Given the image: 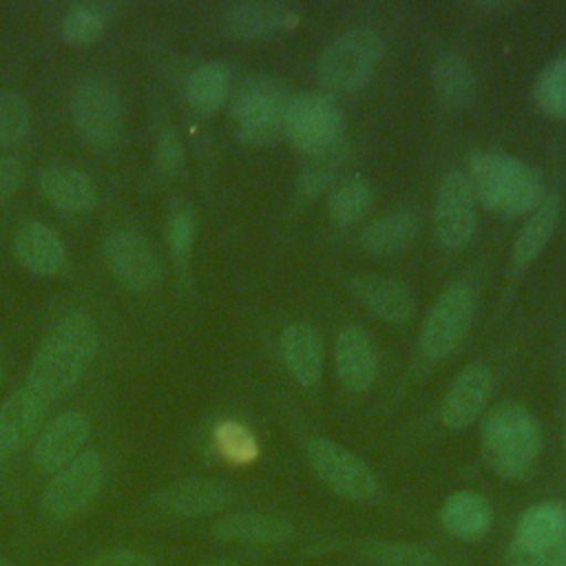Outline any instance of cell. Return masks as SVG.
Returning <instances> with one entry per match:
<instances>
[{"label":"cell","mask_w":566,"mask_h":566,"mask_svg":"<svg viewBox=\"0 0 566 566\" xmlns=\"http://www.w3.org/2000/svg\"><path fill=\"white\" fill-rule=\"evenodd\" d=\"M444 531L462 542L482 539L493 522V511L486 497L475 491H458L449 495L440 511Z\"/></svg>","instance_id":"25"},{"label":"cell","mask_w":566,"mask_h":566,"mask_svg":"<svg viewBox=\"0 0 566 566\" xmlns=\"http://www.w3.org/2000/svg\"><path fill=\"white\" fill-rule=\"evenodd\" d=\"M559 217V195L548 192L544 201L533 210L528 221L522 226L515 243H513V265L524 270L528 263L537 259L548 239L553 237L555 223Z\"/></svg>","instance_id":"27"},{"label":"cell","mask_w":566,"mask_h":566,"mask_svg":"<svg viewBox=\"0 0 566 566\" xmlns=\"http://www.w3.org/2000/svg\"><path fill=\"white\" fill-rule=\"evenodd\" d=\"M334 367L349 391H365L378 374V354L371 338L358 327H345L334 343Z\"/></svg>","instance_id":"15"},{"label":"cell","mask_w":566,"mask_h":566,"mask_svg":"<svg viewBox=\"0 0 566 566\" xmlns=\"http://www.w3.org/2000/svg\"><path fill=\"white\" fill-rule=\"evenodd\" d=\"M564 539H566V506L562 502H542L522 513L511 542L526 548H535V551L559 553V546Z\"/></svg>","instance_id":"22"},{"label":"cell","mask_w":566,"mask_h":566,"mask_svg":"<svg viewBox=\"0 0 566 566\" xmlns=\"http://www.w3.org/2000/svg\"><path fill=\"white\" fill-rule=\"evenodd\" d=\"M214 440H217L219 451L230 462L245 464V462H252L256 458V453H259L256 440L250 433V429H245L241 422H234V420L221 422L217 427V431H214Z\"/></svg>","instance_id":"37"},{"label":"cell","mask_w":566,"mask_h":566,"mask_svg":"<svg viewBox=\"0 0 566 566\" xmlns=\"http://www.w3.org/2000/svg\"><path fill=\"white\" fill-rule=\"evenodd\" d=\"M104 259L113 276L128 290H150L159 274V261L146 237L117 230L104 241Z\"/></svg>","instance_id":"12"},{"label":"cell","mask_w":566,"mask_h":566,"mask_svg":"<svg viewBox=\"0 0 566 566\" xmlns=\"http://www.w3.org/2000/svg\"><path fill=\"white\" fill-rule=\"evenodd\" d=\"M484 462L504 480H526L539 458L542 433L535 416L515 400L497 402L480 427Z\"/></svg>","instance_id":"3"},{"label":"cell","mask_w":566,"mask_h":566,"mask_svg":"<svg viewBox=\"0 0 566 566\" xmlns=\"http://www.w3.org/2000/svg\"><path fill=\"white\" fill-rule=\"evenodd\" d=\"M438 99L449 108H462L473 99L475 75L471 64L460 55H444L431 69Z\"/></svg>","instance_id":"29"},{"label":"cell","mask_w":566,"mask_h":566,"mask_svg":"<svg viewBox=\"0 0 566 566\" xmlns=\"http://www.w3.org/2000/svg\"><path fill=\"white\" fill-rule=\"evenodd\" d=\"M40 190L44 199L66 212H84L97 203L95 181L69 166H49L40 172Z\"/></svg>","instance_id":"23"},{"label":"cell","mask_w":566,"mask_h":566,"mask_svg":"<svg viewBox=\"0 0 566 566\" xmlns=\"http://www.w3.org/2000/svg\"><path fill=\"white\" fill-rule=\"evenodd\" d=\"M305 451L312 469L332 491L356 502L374 497L376 478L371 469L349 449L327 438H310Z\"/></svg>","instance_id":"10"},{"label":"cell","mask_w":566,"mask_h":566,"mask_svg":"<svg viewBox=\"0 0 566 566\" xmlns=\"http://www.w3.org/2000/svg\"><path fill=\"white\" fill-rule=\"evenodd\" d=\"M228 489L212 480H184L157 495V506L177 517H206L219 513L228 504Z\"/></svg>","instance_id":"19"},{"label":"cell","mask_w":566,"mask_h":566,"mask_svg":"<svg viewBox=\"0 0 566 566\" xmlns=\"http://www.w3.org/2000/svg\"><path fill=\"white\" fill-rule=\"evenodd\" d=\"M491 389H493V376L489 367L482 363L467 365L444 394V400L440 407V418L444 427L451 431H460L473 424L482 413V409L486 407Z\"/></svg>","instance_id":"14"},{"label":"cell","mask_w":566,"mask_h":566,"mask_svg":"<svg viewBox=\"0 0 566 566\" xmlns=\"http://www.w3.org/2000/svg\"><path fill=\"white\" fill-rule=\"evenodd\" d=\"M374 201L371 184L360 175L338 179L327 195V214L338 226H352L360 221Z\"/></svg>","instance_id":"30"},{"label":"cell","mask_w":566,"mask_h":566,"mask_svg":"<svg viewBox=\"0 0 566 566\" xmlns=\"http://www.w3.org/2000/svg\"><path fill=\"white\" fill-rule=\"evenodd\" d=\"M195 230H197V221H195L192 208L186 203H175L166 219V241L177 261H186L190 256L192 243H195Z\"/></svg>","instance_id":"36"},{"label":"cell","mask_w":566,"mask_h":566,"mask_svg":"<svg viewBox=\"0 0 566 566\" xmlns=\"http://www.w3.org/2000/svg\"><path fill=\"white\" fill-rule=\"evenodd\" d=\"M71 117L80 137L95 148L115 146L124 128L122 99L117 91L97 77L77 86L71 102Z\"/></svg>","instance_id":"9"},{"label":"cell","mask_w":566,"mask_h":566,"mask_svg":"<svg viewBox=\"0 0 566 566\" xmlns=\"http://www.w3.org/2000/svg\"><path fill=\"white\" fill-rule=\"evenodd\" d=\"M281 354L287 371L305 387H312L321 380L325 352L321 336L310 325L296 323L287 325L281 334Z\"/></svg>","instance_id":"24"},{"label":"cell","mask_w":566,"mask_h":566,"mask_svg":"<svg viewBox=\"0 0 566 566\" xmlns=\"http://www.w3.org/2000/svg\"><path fill=\"white\" fill-rule=\"evenodd\" d=\"M298 11L283 2H239L226 13V27L234 38L256 40L296 27Z\"/></svg>","instance_id":"17"},{"label":"cell","mask_w":566,"mask_h":566,"mask_svg":"<svg viewBox=\"0 0 566 566\" xmlns=\"http://www.w3.org/2000/svg\"><path fill=\"white\" fill-rule=\"evenodd\" d=\"M0 566H9V564H7V562H2V559H0Z\"/></svg>","instance_id":"43"},{"label":"cell","mask_w":566,"mask_h":566,"mask_svg":"<svg viewBox=\"0 0 566 566\" xmlns=\"http://www.w3.org/2000/svg\"><path fill=\"white\" fill-rule=\"evenodd\" d=\"M475 312V292L467 283H451L431 305L422 329L420 349L431 360H442L462 343Z\"/></svg>","instance_id":"6"},{"label":"cell","mask_w":566,"mask_h":566,"mask_svg":"<svg viewBox=\"0 0 566 566\" xmlns=\"http://www.w3.org/2000/svg\"><path fill=\"white\" fill-rule=\"evenodd\" d=\"M564 440H566V416H564Z\"/></svg>","instance_id":"42"},{"label":"cell","mask_w":566,"mask_h":566,"mask_svg":"<svg viewBox=\"0 0 566 566\" xmlns=\"http://www.w3.org/2000/svg\"><path fill=\"white\" fill-rule=\"evenodd\" d=\"M478 212L469 177L460 170L444 175L433 206V230L442 248L458 250L475 232Z\"/></svg>","instance_id":"11"},{"label":"cell","mask_w":566,"mask_h":566,"mask_svg":"<svg viewBox=\"0 0 566 566\" xmlns=\"http://www.w3.org/2000/svg\"><path fill=\"white\" fill-rule=\"evenodd\" d=\"M230 69L223 62H206L186 80V99L199 113H214L228 97Z\"/></svg>","instance_id":"31"},{"label":"cell","mask_w":566,"mask_h":566,"mask_svg":"<svg viewBox=\"0 0 566 566\" xmlns=\"http://www.w3.org/2000/svg\"><path fill=\"white\" fill-rule=\"evenodd\" d=\"M99 345V334L88 314L62 316L42 338L27 371L24 387L46 405L77 385Z\"/></svg>","instance_id":"1"},{"label":"cell","mask_w":566,"mask_h":566,"mask_svg":"<svg viewBox=\"0 0 566 566\" xmlns=\"http://www.w3.org/2000/svg\"><path fill=\"white\" fill-rule=\"evenodd\" d=\"M467 164L475 199L493 212L520 217L533 212L546 197L542 172L513 155L471 150Z\"/></svg>","instance_id":"2"},{"label":"cell","mask_w":566,"mask_h":566,"mask_svg":"<svg viewBox=\"0 0 566 566\" xmlns=\"http://www.w3.org/2000/svg\"><path fill=\"white\" fill-rule=\"evenodd\" d=\"M104 462L97 451H84L53 473L44 493L42 509L53 520H66L84 511L102 489Z\"/></svg>","instance_id":"8"},{"label":"cell","mask_w":566,"mask_h":566,"mask_svg":"<svg viewBox=\"0 0 566 566\" xmlns=\"http://www.w3.org/2000/svg\"><path fill=\"white\" fill-rule=\"evenodd\" d=\"M382 57V42L369 29H352L332 40L318 57V84L332 93H354L367 84Z\"/></svg>","instance_id":"5"},{"label":"cell","mask_w":566,"mask_h":566,"mask_svg":"<svg viewBox=\"0 0 566 566\" xmlns=\"http://www.w3.org/2000/svg\"><path fill=\"white\" fill-rule=\"evenodd\" d=\"M416 232L418 219L407 210H398L367 223L360 232V245L369 254L387 256L405 250L413 241Z\"/></svg>","instance_id":"26"},{"label":"cell","mask_w":566,"mask_h":566,"mask_svg":"<svg viewBox=\"0 0 566 566\" xmlns=\"http://www.w3.org/2000/svg\"><path fill=\"white\" fill-rule=\"evenodd\" d=\"M46 402L31 389L13 391L0 407V460L22 449L40 429Z\"/></svg>","instance_id":"16"},{"label":"cell","mask_w":566,"mask_h":566,"mask_svg":"<svg viewBox=\"0 0 566 566\" xmlns=\"http://www.w3.org/2000/svg\"><path fill=\"white\" fill-rule=\"evenodd\" d=\"M354 296L378 318L402 325L413 314V298L409 290L382 274H358L352 279Z\"/></svg>","instance_id":"18"},{"label":"cell","mask_w":566,"mask_h":566,"mask_svg":"<svg viewBox=\"0 0 566 566\" xmlns=\"http://www.w3.org/2000/svg\"><path fill=\"white\" fill-rule=\"evenodd\" d=\"M86 566H155V559L142 551L115 548L93 557Z\"/></svg>","instance_id":"39"},{"label":"cell","mask_w":566,"mask_h":566,"mask_svg":"<svg viewBox=\"0 0 566 566\" xmlns=\"http://www.w3.org/2000/svg\"><path fill=\"white\" fill-rule=\"evenodd\" d=\"M106 27V15L97 4H75L62 18V35L73 44L95 42Z\"/></svg>","instance_id":"34"},{"label":"cell","mask_w":566,"mask_h":566,"mask_svg":"<svg viewBox=\"0 0 566 566\" xmlns=\"http://www.w3.org/2000/svg\"><path fill=\"white\" fill-rule=\"evenodd\" d=\"M13 254L24 270L42 276L55 274L66 259V250L57 232L38 221H31L15 232Z\"/></svg>","instance_id":"21"},{"label":"cell","mask_w":566,"mask_h":566,"mask_svg":"<svg viewBox=\"0 0 566 566\" xmlns=\"http://www.w3.org/2000/svg\"><path fill=\"white\" fill-rule=\"evenodd\" d=\"M31 128V108L18 93H0V146H13Z\"/></svg>","instance_id":"35"},{"label":"cell","mask_w":566,"mask_h":566,"mask_svg":"<svg viewBox=\"0 0 566 566\" xmlns=\"http://www.w3.org/2000/svg\"><path fill=\"white\" fill-rule=\"evenodd\" d=\"M22 175V164L15 157L0 155V206L18 190Z\"/></svg>","instance_id":"40"},{"label":"cell","mask_w":566,"mask_h":566,"mask_svg":"<svg viewBox=\"0 0 566 566\" xmlns=\"http://www.w3.org/2000/svg\"><path fill=\"white\" fill-rule=\"evenodd\" d=\"M283 135L303 153H314L343 137V115L338 104L318 91L298 93L290 97Z\"/></svg>","instance_id":"7"},{"label":"cell","mask_w":566,"mask_h":566,"mask_svg":"<svg viewBox=\"0 0 566 566\" xmlns=\"http://www.w3.org/2000/svg\"><path fill=\"white\" fill-rule=\"evenodd\" d=\"M551 566H566V539L562 542L559 553H557V557H555V562Z\"/></svg>","instance_id":"41"},{"label":"cell","mask_w":566,"mask_h":566,"mask_svg":"<svg viewBox=\"0 0 566 566\" xmlns=\"http://www.w3.org/2000/svg\"><path fill=\"white\" fill-rule=\"evenodd\" d=\"M91 433V422L82 411L57 413L40 436L33 447V462L42 473H55L80 455L82 444Z\"/></svg>","instance_id":"13"},{"label":"cell","mask_w":566,"mask_h":566,"mask_svg":"<svg viewBox=\"0 0 566 566\" xmlns=\"http://www.w3.org/2000/svg\"><path fill=\"white\" fill-rule=\"evenodd\" d=\"M363 553L380 566H438V557L416 544L367 542L363 546Z\"/></svg>","instance_id":"33"},{"label":"cell","mask_w":566,"mask_h":566,"mask_svg":"<svg viewBox=\"0 0 566 566\" xmlns=\"http://www.w3.org/2000/svg\"><path fill=\"white\" fill-rule=\"evenodd\" d=\"M347 161V142L340 137L334 144L307 153V159L298 172V192L307 199L318 197L338 181V172Z\"/></svg>","instance_id":"28"},{"label":"cell","mask_w":566,"mask_h":566,"mask_svg":"<svg viewBox=\"0 0 566 566\" xmlns=\"http://www.w3.org/2000/svg\"><path fill=\"white\" fill-rule=\"evenodd\" d=\"M155 159H157V166L168 175H175V172L181 170V166H184V144H181V139L175 130L166 128L159 135L157 148H155Z\"/></svg>","instance_id":"38"},{"label":"cell","mask_w":566,"mask_h":566,"mask_svg":"<svg viewBox=\"0 0 566 566\" xmlns=\"http://www.w3.org/2000/svg\"><path fill=\"white\" fill-rule=\"evenodd\" d=\"M212 531L219 539L256 546L285 544L294 535V526L287 520L254 511L228 513L214 522Z\"/></svg>","instance_id":"20"},{"label":"cell","mask_w":566,"mask_h":566,"mask_svg":"<svg viewBox=\"0 0 566 566\" xmlns=\"http://www.w3.org/2000/svg\"><path fill=\"white\" fill-rule=\"evenodd\" d=\"M533 97L539 111L566 119V55L555 57L537 77Z\"/></svg>","instance_id":"32"},{"label":"cell","mask_w":566,"mask_h":566,"mask_svg":"<svg viewBox=\"0 0 566 566\" xmlns=\"http://www.w3.org/2000/svg\"><path fill=\"white\" fill-rule=\"evenodd\" d=\"M290 95L283 82L265 75L241 82L232 97V117L239 142L248 146L272 144L283 135Z\"/></svg>","instance_id":"4"}]
</instances>
